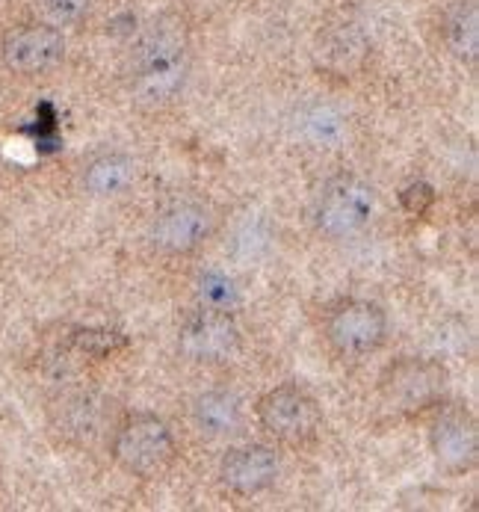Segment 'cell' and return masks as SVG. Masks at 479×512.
I'll use <instances>...</instances> for the list:
<instances>
[{
  "label": "cell",
  "instance_id": "1",
  "mask_svg": "<svg viewBox=\"0 0 479 512\" xmlns=\"http://www.w3.org/2000/svg\"><path fill=\"white\" fill-rule=\"evenodd\" d=\"M187 30L175 18L151 24L131 51V92L145 107L169 104L184 86Z\"/></svg>",
  "mask_w": 479,
  "mask_h": 512
},
{
  "label": "cell",
  "instance_id": "2",
  "mask_svg": "<svg viewBox=\"0 0 479 512\" xmlns=\"http://www.w3.org/2000/svg\"><path fill=\"white\" fill-rule=\"evenodd\" d=\"M110 453L125 474L139 480H154L172 468L178 456V444L172 427L160 415L134 412L113 427Z\"/></svg>",
  "mask_w": 479,
  "mask_h": 512
},
{
  "label": "cell",
  "instance_id": "3",
  "mask_svg": "<svg viewBox=\"0 0 479 512\" xmlns=\"http://www.w3.org/2000/svg\"><path fill=\"white\" fill-rule=\"evenodd\" d=\"M373 214H376V193L364 178L352 172L332 175L320 187L311 211L317 234L335 243L364 234L373 222Z\"/></svg>",
  "mask_w": 479,
  "mask_h": 512
},
{
  "label": "cell",
  "instance_id": "4",
  "mask_svg": "<svg viewBox=\"0 0 479 512\" xmlns=\"http://www.w3.org/2000/svg\"><path fill=\"white\" fill-rule=\"evenodd\" d=\"M329 347L343 359L373 356L388 338V314L370 299H341L326 311L323 323Z\"/></svg>",
  "mask_w": 479,
  "mask_h": 512
},
{
  "label": "cell",
  "instance_id": "5",
  "mask_svg": "<svg viewBox=\"0 0 479 512\" xmlns=\"http://www.w3.org/2000/svg\"><path fill=\"white\" fill-rule=\"evenodd\" d=\"M447 391V367L435 359H397L382 370L379 394L400 415H420L441 403Z\"/></svg>",
  "mask_w": 479,
  "mask_h": 512
},
{
  "label": "cell",
  "instance_id": "6",
  "mask_svg": "<svg viewBox=\"0 0 479 512\" xmlns=\"http://www.w3.org/2000/svg\"><path fill=\"white\" fill-rule=\"evenodd\" d=\"M258 424L281 444L302 447L314 441L323 430V409L320 403L299 385H275L267 391L258 406Z\"/></svg>",
  "mask_w": 479,
  "mask_h": 512
},
{
  "label": "cell",
  "instance_id": "7",
  "mask_svg": "<svg viewBox=\"0 0 479 512\" xmlns=\"http://www.w3.org/2000/svg\"><path fill=\"white\" fill-rule=\"evenodd\" d=\"M243 335L231 311L199 305L178 329V353L190 365H228L240 356Z\"/></svg>",
  "mask_w": 479,
  "mask_h": 512
},
{
  "label": "cell",
  "instance_id": "8",
  "mask_svg": "<svg viewBox=\"0 0 479 512\" xmlns=\"http://www.w3.org/2000/svg\"><path fill=\"white\" fill-rule=\"evenodd\" d=\"M0 60L9 72L21 77L54 72L66 60V36L45 21L15 24L0 42Z\"/></svg>",
  "mask_w": 479,
  "mask_h": 512
},
{
  "label": "cell",
  "instance_id": "9",
  "mask_svg": "<svg viewBox=\"0 0 479 512\" xmlns=\"http://www.w3.org/2000/svg\"><path fill=\"white\" fill-rule=\"evenodd\" d=\"M213 225L216 220L207 205L193 202V199H178V202L163 205L154 214L151 228H148V240L157 252L184 258L205 246L213 234Z\"/></svg>",
  "mask_w": 479,
  "mask_h": 512
},
{
  "label": "cell",
  "instance_id": "10",
  "mask_svg": "<svg viewBox=\"0 0 479 512\" xmlns=\"http://www.w3.org/2000/svg\"><path fill=\"white\" fill-rule=\"evenodd\" d=\"M429 450L444 471H471L479 459L477 418L465 406H444L429 424Z\"/></svg>",
  "mask_w": 479,
  "mask_h": 512
},
{
  "label": "cell",
  "instance_id": "11",
  "mask_svg": "<svg viewBox=\"0 0 479 512\" xmlns=\"http://www.w3.org/2000/svg\"><path fill=\"white\" fill-rule=\"evenodd\" d=\"M281 474V459L270 444L231 447L219 462V483L237 498H258L270 492Z\"/></svg>",
  "mask_w": 479,
  "mask_h": 512
},
{
  "label": "cell",
  "instance_id": "12",
  "mask_svg": "<svg viewBox=\"0 0 479 512\" xmlns=\"http://www.w3.org/2000/svg\"><path fill=\"white\" fill-rule=\"evenodd\" d=\"M110 400L95 391L66 394L54 409V430L71 444H95L110 430Z\"/></svg>",
  "mask_w": 479,
  "mask_h": 512
},
{
  "label": "cell",
  "instance_id": "13",
  "mask_svg": "<svg viewBox=\"0 0 479 512\" xmlns=\"http://www.w3.org/2000/svg\"><path fill=\"white\" fill-rule=\"evenodd\" d=\"M367 36L361 27L355 24H338V27H329L320 33V42H317V63L320 69L332 74H341L349 77L352 72H358L367 60Z\"/></svg>",
  "mask_w": 479,
  "mask_h": 512
},
{
  "label": "cell",
  "instance_id": "14",
  "mask_svg": "<svg viewBox=\"0 0 479 512\" xmlns=\"http://www.w3.org/2000/svg\"><path fill=\"white\" fill-rule=\"evenodd\" d=\"M246 406L234 391H205L193 406V424L207 439H228L243 430Z\"/></svg>",
  "mask_w": 479,
  "mask_h": 512
},
{
  "label": "cell",
  "instance_id": "15",
  "mask_svg": "<svg viewBox=\"0 0 479 512\" xmlns=\"http://www.w3.org/2000/svg\"><path fill=\"white\" fill-rule=\"evenodd\" d=\"M134 178H137L134 157L119 154V151L98 154L83 169V187L95 199H116V196H122L134 184Z\"/></svg>",
  "mask_w": 479,
  "mask_h": 512
},
{
  "label": "cell",
  "instance_id": "16",
  "mask_svg": "<svg viewBox=\"0 0 479 512\" xmlns=\"http://www.w3.org/2000/svg\"><path fill=\"white\" fill-rule=\"evenodd\" d=\"M441 36L447 51L459 60L474 66L479 60V9L474 0H456L441 21Z\"/></svg>",
  "mask_w": 479,
  "mask_h": 512
},
{
  "label": "cell",
  "instance_id": "17",
  "mask_svg": "<svg viewBox=\"0 0 479 512\" xmlns=\"http://www.w3.org/2000/svg\"><path fill=\"white\" fill-rule=\"evenodd\" d=\"M69 347L83 359H113L128 347V338L110 326H80L69 335Z\"/></svg>",
  "mask_w": 479,
  "mask_h": 512
},
{
  "label": "cell",
  "instance_id": "18",
  "mask_svg": "<svg viewBox=\"0 0 479 512\" xmlns=\"http://www.w3.org/2000/svg\"><path fill=\"white\" fill-rule=\"evenodd\" d=\"M196 296H199V305H207V308L234 311L240 305V288H237V282L228 273H222V270H205V273H199V279H196Z\"/></svg>",
  "mask_w": 479,
  "mask_h": 512
},
{
  "label": "cell",
  "instance_id": "19",
  "mask_svg": "<svg viewBox=\"0 0 479 512\" xmlns=\"http://www.w3.org/2000/svg\"><path fill=\"white\" fill-rule=\"evenodd\" d=\"M438 193L429 181H411L400 190V205L409 217H426L435 205Z\"/></svg>",
  "mask_w": 479,
  "mask_h": 512
},
{
  "label": "cell",
  "instance_id": "20",
  "mask_svg": "<svg viewBox=\"0 0 479 512\" xmlns=\"http://www.w3.org/2000/svg\"><path fill=\"white\" fill-rule=\"evenodd\" d=\"M42 6L57 24H80L89 15L92 0H42Z\"/></svg>",
  "mask_w": 479,
  "mask_h": 512
}]
</instances>
